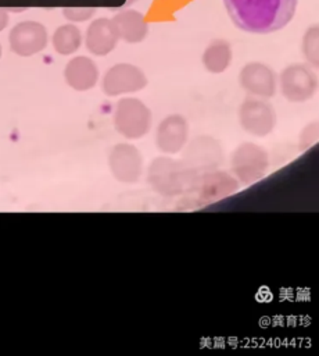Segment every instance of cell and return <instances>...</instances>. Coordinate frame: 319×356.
Instances as JSON below:
<instances>
[{"label": "cell", "mask_w": 319, "mask_h": 356, "mask_svg": "<svg viewBox=\"0 0 319 356\" xmlns=\"http://www.w3.org/2000/svg\"><path fill=\"white\" fill-rule=\"evenodd\" d=\"M280 88L291 102L308 100L316 89V76L304 64H291L280 74Z\"/></svg>", "instance_id": "obj_4"}, {"label": "cell", "mask_w": 319, "mask_h": 356, "mask_svg": "<svg viewBox=\"0 0 319 356\" xmlns=\"http://www.w3.org/2000/svg\"><path fill=\"white\" fill-rule=\"evenodd\" d=\"M232 61V47L225 39L212 40L202 54L204 67L214 74L223 72Z\"/></svg>", "instance_id": "obj_14"}, {"label": "cell", "mask_w": 319, "mask_h": 356, "mask_svg": "<svg viewBox=\"0 0 319 356\" xmlns=\"http://www.w3.org/2000/svg\"><path fill=\"white\" fill-rule=\"evenodd\" d=\"M233 24L250 33H272L294 17L298 0H223Z\"/></svg>", "instance_id": "obj_1"}, {"label": "cell", "mask_w": 319, "mask_h": 356, "mask_svg": "<svg viewBox=\"0 0 319 356\" xmlns=\"http://www.w3.org/2000/svg\"><path fill=\"white\" fill-rule=\"evenodd\" d=\"M241 127L257 136L268 135L275 125V113L264 102L248 99L240 108Z\"/></svg>", "instance_id": "obj_7"}, {"label": "cell", "mask_w": 319, "mask_h": 356, "mask_svg": "<svg viewBox=\"0 0 319 356\" xmlns=\"http://www.w3.org/2000/svg\"><path fill=\"white\" fill-rule=\"evenodd\" d=\"M47 29L37 21H21L8 33L10 49L22 57L33 56L47 46Z\"/></svg>", "instance_id": "obj_3"}, {"label": "cell", "mask_w": 319, "mask_h": 356, "mask_svg": "<svg viewBox=\"0 0 319 356\" xmlns=\"http://www.w3.org/2000/svg\"><path fill=\"white\" fill-rule=\"evenodd\" d=\"M112 22L118 32L119 39L128 43H139L144 40L148 33V24L144 15L137 10H123L114 15Z\"/></svg>", "instance_id": "obj_11"}, {"label": "cell", "mask_w": 319, "mask_h": 356, "mask_svg": "<svg viewBox=\"0 0 319 356\" xmlns=\"http://www.w3.org/2000/svg\"><path fill=\"white\" fill-rule=\"evenodd\" d=\"M64 76L71 88L76 90H87L96 85L98 71L93 60L85 56H78L68 61Z\"/></svg>", "instance_id": "obj_12"}, {"label": "cell", "mask_w": 319, "mask_h": 356, "mask_svg": "<svg viewBox=\"0 0 319 356\" xmlns=\"http://www.w3.org/2000/svg\"><path fill=\"white\" fill-rule=\"evenodd\" d=\"M54 50L58 54L68 56L75 53L82 44V32L74 24H65L58 26L51 38Z\"/></svg>", "instance_id": "obj_15"}, {"label": "cell", "mask_w": 319, "mask_h": 356, "mask_svg": "<svg viewBox=\"0 0 319 356\" xmlns=\"http://www.w3.org/2000/svg\"><path fill=\"white\" fill-rule=\"evenodd\" d=\"M96 14V8L92 6H68L62 8V15L71 22L89 21Z\"/></svg>", "instance_id": "obj_17"}, {"label": "cell", "mask_w": 319, "mask_h": 356, "mask_svg": "<svg viewBox=\"0 0 319 356\" xmlns=\"http://www.w3.org/2000/svg\"><path fill=\"white\" fill-rule=\"evenodd\" d=\"M147 83L144 72L132 64H115L103 79V89L110 96L137 92Z\"/></svg>", "instance_id": "obj_5"}, {"label": "cell", "mask_w": 319, "mask_h": 356, "mask_svg": "<svg viewBox=\"0 0 319 356\" xmlns=\"http://www.w3.org/2000/svg\"><path fill=\"white\" fill-rule=\"evenodd\" d=\"M187 138V124L179 115L165 118L157 134V145L162 152L175 153L182 149Z\"/></svg>", "instance_id": "obj_13"}, {"label": "cell", "mask_w": 319, "mask_h": 356, "mask_svg": "<svg viewBox=\"0 0 319 356\" xmlns=\"http://www.w3.org/2000/svg\"><path fill=\"white\" fill-rule=\"evenodd\" d=\"M117 129L129 139H136L147 134L151 122L148 108L137 99H123L117 104Z\"/></svg>", "instance_id": "obj_2"}, {"label": "cell", "mask_w": 319, "mask_h": 356, "mask_svg": "<svg viewBox=\"0 0 319 356\" xmlns=\"http://www.w3.org/2000/svg\"><path fill=\"white\" fill-rule=\"evenodd\" d=\"M240 85L250 93L272 96L276 89L275 72L262 63H248L240 71Z\"/></svg>", "instance_id": "obj_10"}, {"label": "cell", "mask_w": 319, "mask_h": 356, "mask_svg": "<svg viewBox=\"0 0 319 356\" xmlns=\"http://www.w3.org/2000/svg\"><path fill=\"white\" fill-rule=\"evenodd\" d=\"M318 39H319L318 25L309 26L302 38V53L305 58L315 67L318 65Z\"/></svg>", "instance_id": "obj_16"}, {"label": "cell", "mask_w": 319, "mask_h": 356, "mask_svg": "<svg viewBox=\"0 0 319 356\" xmlns=\"http://www.w3.org/2000/svg\"><path fill=\"white\" fill-rule=\"evenodd\" d=\"M232 164L237 177L243 182L250 184L264 175L268 165V159L262 149L254 146L252 143H245L236 150Z\"/></svg>", "instance_id": "obj_6"}, {"label": "cell", "mask_w": 319, "mask_h": 356, "mask_svg": "<svg viewBox=\"0 0 319 356\" xmlns=\"http://www.w3.org/2000/svg\"><path fill=\"white\" fill-rule=\"evenodd\" d=\"M0 56H1V46H0Z\"/></svg>", "instance_id": "obj_19"}, {"label": "cell", "mask_w": 319, "mask_h": 356, "mask_svg": "<svg viewBox=\"0 0 319 356\" xmlns=\"http://www.w3.org/2000/svg\"><path fill=\"white\" fill-rule=\"evenodd\" d=\"M8 24V14H7V10L0 7V31H3Z\"/></svg>", "instance_id": "obj_18"}, {"label": "cell", "mask_w": 319, "mask_h": 356, "mask_svg": "<svg viewBox=\"0 0 319 356\" xmlns=\"http://www.w3.org/2000/svg\"><path fill=\"white\" fill-rule=\"evenodd\" d=\"M119 40L112 19L97 18L90 22L85 35L86 49L94 56H105L111 53Z\"/></svg>", "instance_id": "obj_8"}, {"label": "cell", "mask_w": 319, "mask_h": 356, "mask_svg": "<svg viewBox=\"0 0 319 356\" xmlns=\"http://www.w3.org/2000/svg\"><path fill=\"white\" fill-rule=\"evenodd\" d=\"M110 168L117 179L136 182L141 172L140 153L130 145H117L110 154Z\"/></svg>", "instance_id": "obj_9"}]
</instances>
